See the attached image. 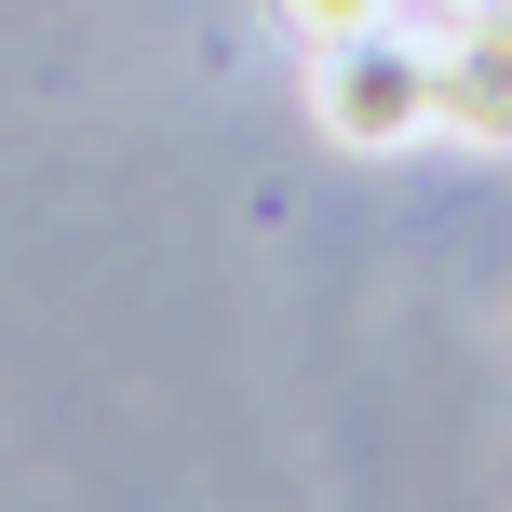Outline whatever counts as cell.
Returning a JSON list of instances; mask_svg holds the SVG:
<instances>
[{
  "mask_svg": "<svg viewBox=\"0 0 512 512\" xmlns=\"http://www.w3.org/2000/svg\"><path fill=\"white\" fill-rule=\"evenodd\" d=\"M432 41L445 27H405V14L351 27V41H310V122H324L351 162L418 149V135H432Z\"/></svg>",
  "mask_w": 512,
  "mask_h": 512,
  "instance_id": "6da1fadb",
  "label": "cell"
},
{
  "mask_svg": "<svg viewBox=\"0 0 512 512\" xmlns=\"http://www.w3.org/2000/svg\"><path fill=\"white\" fill-rule=\"evenodd\" d=\"M432 135L472 162H512V0H472L432 41Z\"/></svg>",
  "mask_w": 512,
  "mask_h": 512,
  "instance_id": "7a4b0ae2",
  "label": "cell"
},
{
  "mask_svg": "<svg viewBox=\"0 0 512 512\" xmlns=\"http://www.w3.org/2000/svg\"><path fill=\"white\" fill-rule=\"evenodd\" d=\"M378 14H405V0H283L297 54H310V41H351V27H378Z\"/></svg>",
  "mask_w": 512,
  "mask_h": 512,
  "instance_id": "3957f363",
  "label": "cell"
},
{
  "mask_svg": "<svg viewBox=\"0 0 512 512\" xmlns=\"http://www.w3.org/2000/svg\"><path fill=\"white\" fill-rule=\"evenodd\" d=\"M445 14H472V0H432V27H445Z\"/></svg>",
  "mask_w": 512,
  "mask_h": 512,
  "instance_id": "277c9868",
  "label": "cell"
}]
</instances>
